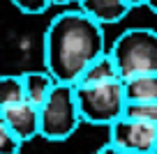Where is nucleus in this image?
I'll list each match as a JSON object with an SVG mask.
<instances>
[{
  "label": "nucleus",
  "instance_id": "nucleus-16",
  "mask_svg": "<svg viewBox=\"0 0 157 154\" xmlns=\"http://www.w3.org/2000/svg\"><path fill=\"white\" fill-rule=\"evenodd\" d=\"M146 7L152 12V14H157V2H155V0H146Z\"/></svg>",
  "mask_w": 157,
  "mask_h": 154
},
{
  "label": "nucleus",
  "instance_id": "nucleus-3",
  "mask_svg": "<svg viewBox=\"0 0 157 154\" xmlns=\"http://www.w3.org/2000/svg\"><path fill=\"white\" fill-rule=\"evenodd\" d=\"M76 106L81 113V122L95 127H111L125 117L127 99H125L123 81L106 85H74Z\"/></svg>",
  "mask_w": 157,
  "mask_h": 154
},
{
  "label": "nucleus",
  "instance_id": "nucleus-13",
  "mask_svg": "<svg viewBox=\"0 0 157 154\" xmlns=\"http://www.w3.org/2000/svg\"><path fill=\"white\" fill-rule=\"evenodd\" d=\"M21 145L23 143H21L5 124H0V154H19Z\"/></svg>",
  "mask_w": 157,
  "mask_h": 154
},
{
  "label": "nucleus",
  "instance_id": "nucleus-11",
  "mask_svg": "<svg viewBox=\"0 0 157 154\" xmlns=\"http://www.w3.org/2000/svg\"><path fill=\"white\" fill-rule=\"evenodd\" d=\"M25 101L23 76L21 74H0V111Z\"/></svg>",
  "mask_w": 157,
  "mask_h": 154
},
{
  "label": "nucleus",
  "instance_id": "nucleus-6",
  "mask_svg": "<svg viewBox=\"0 0 157 154\" xmlns=\"http://www.w3.org/2000/svg\"><path fill=\"white\" fill-rule=\"evenodd\" d=\"M76 7L83 14H88L95 23L111 25L123 21L136 7H146V0H81Z\"/></svg>",
  "mask_w": 157,
  "mask_h": 154
},
{
  "label": "nucleus",
  "instance_id": "nucleus-1",
  "mask_svg": "<svg viewBox=\"0 0 157 154\" xmlns=\"http://www.w3.org/2000/svg\"><path fill=\"white\" fill-rule=\"evenodd\" d=\"M106 51L99 23L78 9H63L51 19L44 35V64L56 83L76 85L83 72Z\"/></svg>",
  "mask_w": 157,
  "mask_h": 154
},
{
  "label": "nucleus",
  "instance_id": "nucleus-12",
  "mask_svg": "<svg viewBox=\"0 0 157 154\" xmlns=\"http://www.w3.org/2000/svg\"><path fill=\"white\" fill-rule=\"evenodd\" d=\"M125 117H132V120L157 127V101L155 104H127Z\"/></svg>",
  "mask_w": 157,
  "mask_h": 154
},
{
  "label": "nucleus",
  "instance_id": "nucleus-2",
  "mask_svg": "<svg viewBox=\"0 0 157 154\" xmlns=\"http://www.w3.org/2000/svg\"><path fill=\"white\" fill-rule=\"evenodd\" d=\"M109 55L118 67L120 81L157 74V30L150 28L125 30L111 44Z\"/></svg>",
  "mask_w": 157,
  "mask_h": 154
},
{
  "label": "nucleus",
  "instance_id": "nucleus-15",
  "mask_svg": "<svg viewBox=\"0 0 157 154\" xmlns=\"http://www.w3.org/2000/svg\"><path fill=\"white\" fill-rule=\"evenodd\" d=\"M97 154H132V152H123V149H116V147H111V145H104V147L102 149H99V152Z\"/></svg>",
  "mask_w": 157,
  "mask_h": 154
},
{
  "label": "nucleus",
  "instance_id": "nucleus-9",
  "mask_svg": "<svg viewBox=\"0 0 157 154\" xmlns=\"http://www.w3.org/2000/svg\"><path fill=\"white\" fill-rule=\"evenodd\" d=\"M123 90H125L127 104H155L157 101V74L123 81Z\"/></svg>",
  "mask_w": 157,
  "mask_h": 154
},
{
  "label": "nucleus",
  "instance_id": "nucleus-18",
  "mask_svg": "<svg viewBox=\"0 0 157 154\" xmlns=\"http://www.w3.org/2000/svg\"><path fill=\"white\" fill-rule=\"evenodd\" d=\"M152 154H157V145H155V149H152Z\"/></svg>",
  "mask_w": 157,
  "mask_h": 154
},
{
  "label": "nucleus",
  "instance_id": "nucleus-17",
  "mask_svg": "<svg viewBox=\"0 0 157 154\" xmlns=\"http://www.w3.org/2000/svg\"><path fill=\"white\" fill-rule=\"evenodd\" d=\"M0 124H2V111H0Z\"/></svg>",
  "mask_w": 157,
  "mask_h": 154
},
{
  "label": "nucleus",
  "instance_id": "nucleus-5",
  "mask_svg": "<svg viewBox=\"0 0 157 154\" xmlns=\"http://www.w3.org/2000/svg\"><path fill=\"white\" fill-rule=\"evenodd\" d=\"M109 145L132 154H152L157 145V127L123 117L109 127Z\"/></svg>",
  "mask_w": 157,
  "mask_h": 154
},
{
  "label": "nucleus",
  "instance_id": "nucleus-8",
  "mask_svg": "<svg viewBox=\"0 0 157 154\" xmlns=\"http://www.w3.org/2000/svg\"><path fill=\"white\" fill-rule=\"evenodd\" d=\"M23 76V90H25V101L33 104L35 108H42L46 104V99L51 97V92L56 90L58 83L53 81L49 72H25Z\"/></svg>",
  "mask_w": 157,
  "mask_h": 154
},
{
  "label": "nucleus",
  "instance_id": "nucleus-14",
  "mask_svg": "<svg viewBox=\"0 0 157 154\" xmlns=\"http://www.w3.org/2000/svg\"><path fill=\"white\" fill-rule=\"evenodd\" d=\"M12 5H14L21 14H44L49 7L58 5V2H53V0H37V2H30V0H16V2H12Z\"/></svg>",
  "mask_w": 157,
  "mask_h": 154
},
{
  "label": "nucleus",
  "instance_id": "nucleus-7",
  "mask_svg": "<svg viewBox=\"0 0 157 154\" xmlns=\"http://www.w3.org/2000/svg\"><path fill=\"white\" fill-rule=\"evenodd\" d=\"M2 124L21 143H28L39 136V108H35L28 101H21L16 106L2 111Z\"/></svg>",
  "mask_w": 157,
  "mask_h": 154
},
{
  "label": "nucleus",
  "instance_id": "nucleus-10",
  "mask_svg": "<svg viewBox=\"0 0 157 154\" xmlns=\"http://www.w3.org/2000/svg\"><path fill=\"white\" fill-rule=\"evenodd\" d=\"M120 81V74H118L116 62L111 60V55L104 53L99 60H95L88 69L83 72V76L78 78L76 85H106V83H116Z\"/></svg>",
  "mask_w": 157,
  "mask_h": 154
},
{
  "label": "nucleus",
  "instance_id": "nucleus-4",
  "mask_svg": "<svg viewBox=\"0 0 157 154\" xmlns=\"http://www.w3.org/2000/svg\"><path fill=\"white\" fill-rule=\"evenodd\" d=\"M81 124V113L76 106L74 85L58 83L46 104L39 108V136L46 140H67Z\"/></svg>",
  "mask_w": 157,
  "mask_h": 154
}]
</instances>
